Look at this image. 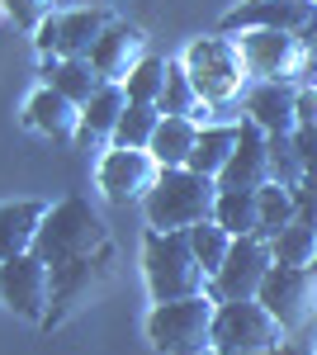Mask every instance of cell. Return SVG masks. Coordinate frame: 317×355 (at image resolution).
Here are the masks:
<instances>
[{"label": "cell", "mask_w": 317, "mask_h": 355, "mask_svg": "<svg viewBox=\"0 0 317 355\" xmlns=\"http://www.w3.org/2000/svg\"><path fill=\"white\" fill-rule=\"evenodd\" d=\"M293 110H298V123H317V85H298Z\"/></svg>", "instance_id": "cell-35"}, {"label": "cell", "mask_w": 317, "mask_h": 355, "mask_svg": "<svg viewBox=\"0 0 317 355\" xmlns=\"http://www.w3.org/2000/svg\"><path fill=\"white\" fill-rule=\"evenodd\" d=\"M185 71L194 90L204 95V105H232L246 95L251 71H246V57L237 48V33H209V38H194L185 48Z\"/></svg>", "instance_id": "cell-4"}, {"label": "cell", "mask_w": 317, "mask_h": 355, "mask_svg": "<svg viewBox=\"0 0 317 355\" xmlns=\"http://www.w3.org/2000/svg\"><path fill=\"white\" fill-rule=\"evenodd\" d=\"M237 137H241V123H199V142L189 152V171L218 180L223 166L232 162V152H237Z\"/></svg>", "instance_id": "cell-20"}, {"label": "cell", "mask_w": 317, "mask_h": 355, "mask_svg": "<svg viewBox=\"0 0 317 355\" xmlns=\"http://www.w3.org/2000/svg\"><path fill=\"white\" fill-rule=\"evenodd\" d=\"M43 76H48L53 90H62L67 100H76L80 110H85V105H90V95L105 85V81H100V71L90 67V57H53Z\"/></svg>", "instance_id": "cell-22"}, {"label": "cell", "mask_w": 317, "mask_h": 355, "mask_svg": "<svg viewBox=\"0 0 317 355\" xmlns=\"http://www.w3.org/2000/svg\"><path fill=\"white\" fill-rule=\"evenodd\" d=\"M261 194V237H275L284 223L298 218V199H293V190H284V185H265Z\"/></svg>", "instance_id": "cell-31"}, {"label": "cell", "mask_w": 317, "mask_h": 355, "mask_svg": "<svg viewBox=\"0 0 317 355\" xmlns=\"http://www.w3.org/2000/svg\"><path fill=\"white\" fill-rule=\"evenodd\" d=\"M166 67H171V62H161V57H142V62L132 67L128 81H123L128 105H157L161 90H166Z\"/></svg>", "instance_id": "cell-29"}, {"label": "cell", "mask_w": 317, "mask_h": 355, "mask_svg": "<svg viewBox=\"0 0 317 355\" xmlns=\"http://www.w3.org/2000/svg\"><path fill=\"white\" fill-rule=\"evenodd\" d=\"M308 53L317 57V28H313V33H308Z\"/></svg>", "instance_id": "cell-36"}, {"label": "cell", "mask_w": 317, "mask_h": 355, "mask_svg": "<svg viewBox=\"0 0 317 355\" xmlns=\"http://www.w3.org/2000/svg\"><path fill=\"white\" fill-rule=\"evenodd\" d=\"M237 48L246 57L251 81H293L317 85V57L308 53V38L280 33V28H241Z\"/></svg>", "instance_id": "cell-5"}, {"label": "cell", "mask_w": 317, "mask_h": 355, "mask_svg": "<svg viewBox=\"0 0 317 355\" xmlns=\"http://www.w3.org/2000/svg\"><path fill=\"white\" fill-rule=\"evenodd\" d=\"M0 303L15 318L43 322L48 303H53V266L38 251H24L15 261H0Z\"/></svg>", "instance_id": "cell-8"}, {"label": "cell", "mask_w": 317, "mask_h": 355, "mask_svg": "<svg viewBox=\"0 0 317 355\" xmlns=\"http://www.w3.org/2000/svg\"><path fill=\"white\" fill-rule=\"evenodd\" d=\"M147 57V38H142V28H128V24H109L100 38H95V48H90V67L100 71V81H128V71Z\"/></svg>", "instance_id": "cell-17"}, {"label": "cell", "mask_w": 317, "mask_h": 355, "mask_svg": "<svg viewBox=\"0 0 317 355\" xmlns=\"http://www.w3.org/2000/svg\"><path fill=\"white\" fill-rule=\"evenodd\" d=\"M24 119L38 128V133L57 137V142L80 137V105H76V100H67V95L53 90V85H43V90L24 105Z\"/></svg>", "instance_id": "cell-18"}, {"label": "cell", "mask_w": 317, "mask_h": 355, "mask_svg": "<svg viewBox=\"0 0 317 355\" xmlns=\"http://www.w3.org/2000/svg\"><path fill=\"white\" fill-rule=\"evenodd\" d=\"M194 142H199V123H194V119H185V114H161L147 152L161 162V171H171V166H189Z\"/></svg>", "instance_id": "cell-21"}, {"label": "cell", "mask_w": 317, "mask_h": 355, "mask_svg": "<svg viewBox=\"0 0 317 355\" xmlns=\"http://www.w3.org/2000/svg\"><path fill=\"white\" fill-rule=\"evenodd\" d=\"M161 175V162L147 147H114L105 162H100V190L114 204H132V199H147L152 185Z\"/></svg>", "instance_id": "cell-13"}, {"label": "cell", "mask_w": 317, "mask_h": 355, "mask_svg": "<svg viewBox=\"0 0 317 355\" xmlns=\"http://www.w3.org/2000/svg\"><path fill=\"white\" fill-rule=\"evenodd\" d=\"M109 279V246L100 256H85V261H71V266H57L53 270V303H48V318L43 327H62L71 313H80L85 303L105 289Z\"/></svg>", "instance_id": "cell-11"}, {"label": "cell", "mask_w": 317, "mask_h": 355, "mask_svg": "<svg viewBox=\"0 0 317 355\" xmlns=\"http://www.w3.org/2000/svg\"><path fill=\"white\" fill-rule=\"evenodd\" d=\"M0 10H5V0H0Z\"/></svg>", "instance_id": "cell-37"}, {"label": "cell", "mask_w": 317, "mask_h": 355, "mask_svg": "<svg viewBox=\"0 0 317 355\" xmlns=\"http://www.w3.org/2000/svg\"><path fill=\"white\" fill-rule=\"evenodd\" d=\"M123 110H128V90L119 81H105L90 95V105L80 110V137H114Z\"/></svg>", "instance_id": "cell-23"}, {"label": "cell", "mask_w": 317, "mask_h": 355, "mask_svg": "<svg viewBox=\"0 0 317 355\" xmlns=\"http://www.w3.org/2000/svg\"><path fill=\"white\" fill-rule=\"evenodd\" d=\"M142 270H147V289L157 303L189 299V294H209V270L199 266L189 232H147L142 242Z\"/></svg>", "instance_id": "cell-3"}, {"label": "cell", "mask_w": 317, "mask_h": 355, "mask_svg": "<svg viewBox=\"0 0 317 355\" xmlns=\"http://www.w3.org/2000/svg\"><path fill=\"white\" fill-rule=\"evenodd\" d=\"M142 204H147V223H152L157 232H185L194 223L213 218L218 180L189 171V166H171V171L157 175V185H152V194H147Z\"/></svg>", "instance_id": "cell-2"}, {"label": "cell", "mask_w": 317, "mask_h": 355, "mask_svg": "<svg viewBox=\"0 0 317 355\" xmlns=\"http://www.w3.org/2000/svg\"><path fill=\"white\" fill-rule=\"evenodd\" d=\"M157 110L161 114H185V119H194V114L204 110V95L194 90L185 62H171V67H166V90H161Z\"/></svg>", "instance_id": "cell-27"}, {"label": "cell", "mask_w": 317, "mask_h": 355, "mask_svg": "<svg viewBox=\"0 0 317 355\" xmlns=\"http://www.w3.org/2000/svg\"><path fill=\"white\" fill-rule=\"evenodd\" d=\"M275 270V251H270V237H232V251L223 261V270L213 275L209 294L218 303H232V299H261V284L265 275Z\"/></svg>", "instance_id": "cell-9"}, {"label": "cell", "mask_w": 317, "mask_h": 355, "mask_svg": "<svg viewBox=\"0 0 317 355\" xmlns=\"http://www.w3.org/2000/svg\"><path fill=\"white\" fill-rule=\"evenodd\" d=\"M43 214H48V204H38V199L0 204V261H15V256L33 251V237H38Z\"/></svg>", "instance_id": "cell-19"}, {"label": "cell", "mask_w": 317, "mask_h": 355, "mask_svg": "<svg viewBox=\"0 0 317 355\" xmlns=\"http://www.w3.org/2000/svg\"><path fill=\"white\" fill-rule=\"evenodd\" d=\"M293 81H251L241 95V110L246 119L261 128V133H293L298 128V110H293Z\"/></svg>", "instance_id": "cell-15"}, {"label": "cell", "mask_w": 317, "mask_h": 355, "mask_svg": "<svg viewBox=\"0 0 317 355\" xmlns=\"http://www.w3.org/2000/svg\"><path fill=\"white\" fill-rule=\"evenodd\" d=\"M293 147H298L303 171L313 175V171H317V123H298V128H293Z\"/></svg>", "instance_id": "cell-33"}, {"label": "cell", "mask_w": 317, "mask_h": 355, "mask_svg": "<svg viewBox=\"0 0 317 355\" xmlns=\"http://www.w3.org/2000/svg\"><path fill=\"white\" fill-rule=\"evenodd\" d=\"M293 199H298V218L317 223V171H313V175H303V185L293 190Z\"/></svg>", "instance_id": "cell-34"}, {"label": "cell", "mask_w": 317, "mask_h": 355, "mask_svg": "<svg viewBox=\"0 0 317 355\" xmlns=\"http://www.w3.org/2000/svg\"><path fill=\"white\" fill-rule=\"evenodd\" d=\"M261 303L280 318L284 331H303L317 318V266H275L261 284Z\"/></svg>", "instance_id": "cell-10"}, {"label": "cell", "mask_w": 317, "mask_h": 355, "mask_svg": "<svg viewBox=\"0 0 317 355\" xmlns=\"http://www.w3.org/2000/svg\"><path fill=\"white\" fill-rule=\"evenodd\" d=\"M241 28H280L308 38L317 28V0H241L223 19V33H241Z\"/></svg>", "instance_id": "cell-12"}, {"label": "cell", "mask_w": 317, "mask_h": 355, "mask_svg": "<svg viewBox=\"0 0 317 355\" xmlns=\"http://www.w3.org/2000/svg\"><path fill=\"white\" fill-rule=\"evenodd\" d=\"M213 294H189V299L157 303L147 318V336L161 355H204L213 351Z\"/></svg>", "instance_id": "cell-6"}, {"label": "cell", "mask_w": 317, "mask_h": 355, "mask_svg": "<svg viewBox=\"0 0 317 355\" xmlns=\"http://www.w3.org/2000/svg\"><path fill=\"white\" fill-rule=\"evenodd\" d=\"M105 246H109V227L85 199H62L57 209H48L43 223H38V237H33V251L53 270L71 266V261H85V256H100Z\"/></svg>", "instance_id": "cell-1"}, {"label": "cell", "mask_w": 317, "mask_h": 355, "mask_svg": "<svg viewBox=\"0 0 317 355\" xmlns=\"http://www.w3.org/2000/svg\"><path fill=\"white\" fill-rule=\"evenodd\" d=\"M185 232H189V246H194L199 266H204V270H209V279H213V275L223 270L228 251H232V232H228L223 223H213V218L194 223V227H185Z\"/></svg>", "instance_id": "cell-26"}, {"label": "cell", "mask_w": 317, "mask_h": 355, "mask_svg": "<svg viewBox=\"0 0 317 355\" xmlns=\"http://www.w3.org/2000/svg\"><path fill=\"white\" fill-rule=\"evenodd\" d=\"M270 142V185H284V190H298L303 185V162H298V147H293V133H265Z\"/></svg>", "instance_id": "cell-28"}, {"label": "cell", "mask_w": 317, "mask_h": 355, "mask_svg": "<svg viewBox=\"0 0 317 355\" xmlns=\"http://www.w3.org/2000/svg\"><path fill=\"white\" fill-rule=\"evenodd\" d=\"M161 123V110L157 105H128L119 128H114V147H152V133Z\"/></svg>", "instance_id": "cell-30"}, {"label": "cell", "mask_w": 317, "mask_h": 355, "mask_svg": "<svg viewBox=\"0 0 317 355\" xmlns=\"http://www.w3.org/2000/svg\"><path fill=\"white\" fill-rule=\"evenodd\" d=\"M53 5L57 0H5V10L15 15V24L28 28V33H38L43 19H53Z\"/></svg>", "instance_id": "cell-32"}, {"label": "cell", "mask_w": 317, "mask_h": 355, "mask_svg": "<svg viewBox=\"0 0 317 355\" xmlns=\"http://www.w3.org/2000/svg\"><path fill=\"white\" fill-rule=\"evenodd\" d=\"M109 28L105 10H67V15H53L38 28V48L48 57H90L95 38Z\"/></svg>", "instance_id": "cell-14"}, {"label": "cell", "mask_w": 317, "mask_h": 355, "mask_svg": "<svg viewBox=\"0 0 317 355\" xmlns=\"http://www.w3.org/2000/svg\"><path fill=\"white\" fill-rule=\"evenodd\" d=\"M265 142H270V137H265L251 119H241L237 152H232V162L223 166L218 190H265V185H270V147H265Z\"/></svg>", "instance_id": "cell-16"}, {"label": "cell", "mask_w": 317, "mask_h": 355, "mask_svg": "<svg viewBox=\"0 0 317 355\" xmlns=\"http://www.w3.org/2000/svg\"><path fill=\"white\" fill-rule=\"evenodd\" d=\"M270 251H275V266H293V270L317 266V223H308V218L284 223L270 237Z\"/></svg>", "instance_id": "cell-25"}, {"label": "cell", "mask_w": 317, "mask_h": 355, "mask_svg": "<svg viewBox=\"0 0 317 355\" xmlns=\"http://www.w3.org/2000/svg\"><path fill=\"white\" fill-rule=\"evenodd\" d=\"M284 341H289V331L280 327V318L261 299L218 303V313H213V351L223 355L270 351V346H284Z\"/></svg>", "instance_id": "cell-7"}, {"label": "cell", "mask_w": 317, "mask_h": 355, "mask_svg": "<svg viewBox=\"0 0 317 355\" xmlns=\"http://www.w3.org/2000/svg\"><path fill=\"white\" fill-rule=\"evenodd\" d=\"M213 223H223L232 237H261V194L256 190H218Z\"/></svg>", "instance_id": "cell-24"}]
</instances>
